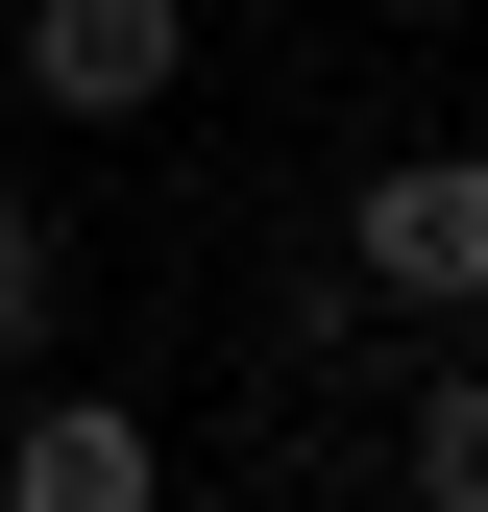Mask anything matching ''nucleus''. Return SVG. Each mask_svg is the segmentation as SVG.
I'll use <instances>...</instances> for the list:
<instances>
[{"label":"nucleus","mask_w":488,"mask_h":512,"mask_svg":"<svg viewBox=\"0 0 488 512\" xmlns=\"http://www.w3.org/2000/svg\"><path fill=\"white\" fill-rule=\"evenodd\" d=\"M171 74H196L171 0H25V98H49V122H147Z\"/></svg>","instance_id":"nucleus-1"},{"label":"nucleus","mask_w":488,"mask_h":512,"mask_svg":"<svg viewBox=\"0 0 488 512\" xmlns=\"http://www.w3.org/2000/svg\"><path fill=\"white\" fill-rule=\"evenodd\" d=\"M366 293H391V317H464V293H488V171H464V147L366 171Z\"/></svg>","instance_id":"nucleus-2"},{"label":"nucleus","mask_w":488,"mask_h":512,"mask_svg":"<svg viewBox=\"0 0 488 512\" xmlns=\"http://www.w3.org/2000/svg\"><path fill=\"white\" fill-rule=\"evenodd\" d=\"M171 464H147V415H98V391H49L25 439H0V512H147Z\"/></svg>","instance_id":"nucleus-3"},{"label":"nucleus","mask_w":488,"mask_h":512,"mask_svg":"<svg viewBox=\"0 0 488 512\" xmlns=\"http://www.w3.org/2000/svg\"><path fill=\"white\" fill-rule=\"evenodd\" d=\"M415 512H488V391H464V366L415 391Z\"/></svg>","instance_id":"nucleus-4"},{"label":"nucleus","mask_w":488,"mask_h":512,"mask_svg":"<svg viewBox=\"0 0 488 512\" xmlns=\"http://www.w3.org/2000/svg\"><path fill=\"white\" fill-rule=\"evenodd\" d=\"M0 342H49V220L0 196Z\"/></svg>","instance_id":"nucleus-5"}]
</instances>
